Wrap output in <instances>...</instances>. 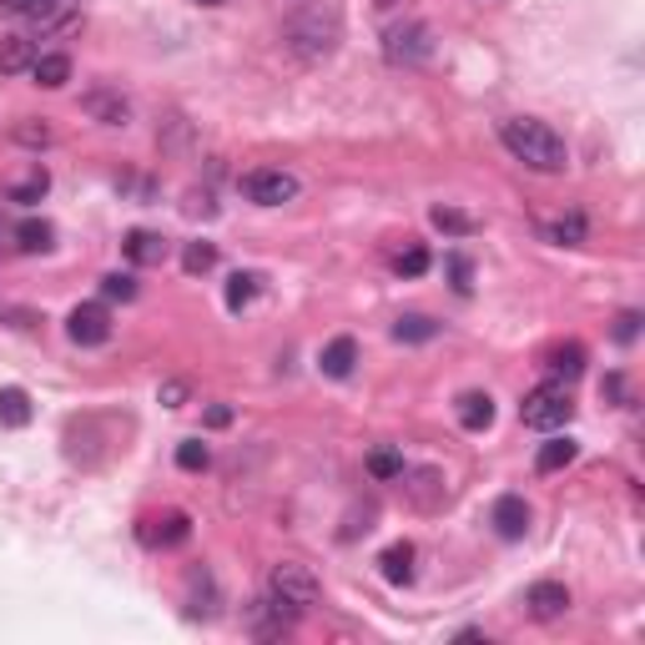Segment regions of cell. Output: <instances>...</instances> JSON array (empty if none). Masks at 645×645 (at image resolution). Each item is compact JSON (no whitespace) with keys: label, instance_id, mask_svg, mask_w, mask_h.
I'll return each mask as SVG.
<instances>
[{"label":"cell","instance_id":"37","mask_svg":"<svg viewBox=\"0 0 645 645\" xmlns=\"http://www.w3.org/2000/svg\"><path fill=\"white\" fill-rule=\"evenodd\" d=\"M449 268H454V287H460V293H464V287H469V262H464V258H454V262H449Z\"/></svg>","mask_w":645,"mask_h":645},{"label":"cell","instance_id":"18","mask_svg":"<svg viewBox=\"0 0 645 645\" xmlns=\"http://www.w3.org/2000/svg\"><path fill=\"white\" fill-rule=\"evenodd\" d=\"M460 423L469 429V434H484V429L495 423V398L479 394V388H474V394H464L460 398Z\"/></svg>","mask_w":645,"mask_h":645},{"label":"cell","instance_id":"14","mask_svg":"<svg viewBox=\"0 0 645 645\" xmlns=\"http://www.w3.org/2000/svg\"><path fill=\"white\" fill-rule=\"evenodd\" d=\"M545 237L555 242V248H580L585 237H590V223H585V212L570 207V212H559L555 223L545 227Z\"/></svg>","mask_w":645,"mask_h":645},{"label":"cell","instance_id":"4","mask_svg":"<svg viewBox=\"0 0 645 645\" xmlns=\"http://www.w3.org/2000/svg\"><path fill=\"white\" fill-rule=\"evenodd\" d=\"M520 419H524V429H540V434H550V429H565V423L575 419V398H570V388L559 384H540V388H530L524 394V404H520Z\"/></svg>","mask_w":645,"mask_h":645},{"label":"cell","instance_id":"35","mask_svg":"<svg viewBox=\"0 0 645 645\" xmlns=\"http://www.w3.org/2000/svg\"><path fill=\"white\" fill-rule=\"evenodd\" d=\"M635 333H641V313H621V322H615V338H621V343H635Z\"/></svg>","mask_w":645,"mask_h":645},{"label":"cell","instance_id":"33","mask_svg":"<svg viewBox=\"0 0 645 645\" xmlns=\"http://www.w3.org/2000/svg\"><path fill=\"white\" fill-rule=\"evenodd\" d=\"M15 142H21V147H50V126H36V122H21L11 132Z\"/></svg>","mask_w":645,"mask_h":645},{"label":"cell","instance_id":"12","mask_svg":"<svg viewBox=\"0 0 645 645\" xmlns=\"http://www.w3.org/2000/svg\"><path fill=\"white\" fill-rule=\"evenodd\" d=\"M167 248H172V242L161 233H147V227L126 233V242H122V252L137 262V268H161V262H167Z\"/></svg>","mask_w":645,"mask_h":645},{"label":"cell","instance_id":"22","mask_svg":"<svg viewBox=\"0 0 645 645\" xmlns=\"http://www.w3.org/2000/svg\"><path fill=\"white\" fill-rule=\"evenodd\" d=\"M434 333H439V322L429 318V313H404V318L394 322V338H398V343H429Z\"/></svg>","mask_w":645,"mask_h":645},{"label":"cell","instance_id":"7","mask_svg":"<svg viewBox=\"0 0 645 645\" xmlns=\"http://www.w3.org/2000/svg\"><path fill=\"white\" fill-rule=\"evenodd\" d=\"M66 333L81 348H101L112 338V313L101 308V303H81V308H71V318H66Z\"/></svg>","mask_w":645,"mask_h":645},{"label":"cell","instance_id":"21","mask_svg":"<svg viewBox=\"0 0 645 645\" xmlns=\"http://www.w3.org/2000/svg\"><path fill=\"white\" fill-rule=\"evenodd\" d=\"M0 423L5 429H25L31 423V394L25 388H0Z\"/></svg>","mask_w":645,"mask_h":645},{"label":"cell","instance_id":"27","mask_svg":"<svg viewBox=\"0 0 645 645\" xmlns=\"http://www.w3.org/2000/svg\"><path fill=\"white\" fill-rule=\"evenodd\" d=\"M369 474L373 479H404V454H398V449H373L369 454Z\"/></svg>","mask_w":645,"mask_h":645},{"label":"cell","instance_id":"17","mask_svg":"<svg viewBox=\"0 0 645 645\" xmlns=\"http://www.w3.org/2000/svg\"><path fill=\"white\" fill-rule=\"evenodd\" d=\"M378 570H384L388 585H409L414 580V545H409V540L388 545L384 555H378Z\"/></svg>","mask_w":645,"mask_h":645},{"label":"cell","instance_id":"28","mask_svg":"<svg viewBox=\"0 0 645 645\" xmlns=\"http://www.w3.org/2000/svg\"><path fill=\"white\" fill-rule=\"evenodd\" d=\"M207 464H212V449L202 444V439H182V444H177V469L202 474Z\"/></svg>","mask_w":645,"mask_h":645},{"label":"cell","instance_id":"10","mask_svg":"<svg viewBox=\"0 0 645 645\" xmlns=\"http://www.w3.org/2000/svg\"><path fill=\"white\" fill-rule=\"evenodd\" d=\"M81 112H87L91 122H101V126H126L132 122V101H126L122 91H112V87H97V91L81 97Z\"/></svg>","mask_w":645,"mask_h":645},{"label":"cell","instance_id":"15","mask_svg":"<svg viewBox=\"0 0 645 645\" xmlns=\"http://www.w3.org/2000/svg\"><path fill=\"white\" fill-rule=\"evenodd\" d=\"M545 369L555 373L559 384H570V378H580V373H585V348L580 343H555L545 353Z\"/></svg>","mask_w":645,"mask_h":645},{"label":"cell","instance_id":"31","mask_svg":"<svg viewBox=\"0 0 645 645\" xmlns=\"http://www.w3.org/2000/svg\"><path fill=\"white\" fill-rule=\"evenodd\" d=\"M394 273H398V278H419V273H429V252H423V248L398 252V258H394Z\"/></svg>","mask_w":645,"mask_h":645},{"label":"cell","instance_id":"8","mask_svg":"<svg viewBox=\"0 0 645 645\" xmlns=\"http://www.w3.org/2000/svg\"><path fill=\"white\" fill-rule=\"evenodd\" d=\"M524 610H530V621H559L570 610V590L559 580H534L524 590Z\"/></svg>","mask_w":645,"mask_h":645},{"label":"cell","instance_id":"36","mask_svg":"<svg viewBox=\"0 0 645 645\" xmlns=\"http://www.w3.org/2000/svg\"><path fill=\"white\" fill-rule=\"evenodd\" d=\"M207 423H212V429H227V423H233V409H227V404H212Z\"/></svg>","mask_w":645,"mask_h":645},{"label":"cell","instance_id":"34","mask_svg":"<svg viewBox=\"0 0 645 645\" xmlns=\"http://www.w3.org/2000/svg\"><path fill=\"white\" fill-rule=\"evenodd\" d=\"M186 394H192V388H186L182 378H167V384L157 388V398L167 404V409H182V404H186Z\"/></svg>","mask_w":645,"mask_h":645},{"label":"cell","instance_id":"6","mask_svg":"<svg viewBox=\"0 0 645 645\" xmlns=\"http://www.w3.org/2000/svg\"><path fill=\"white\" fill-rule=\"evenodd\" d=\"M242 192H248V202H258V207H283V202L298 197V177L283 172V167H258V172L242 177Z\"/></svg>","mask_w":645,"mask_h":645},{"label":"cell","instance_id":"30","mask_svg":"<svg viewBox=\"0 0 645 645\" xmlns=\"http://www.w3.org/2000/svg\"><path fill=\"white\" fill-rule=\"evenodd\" d=\"M0 5H5L11 15H31V21H50L61 0H0Z\"/></svg>","mask_w":645,"mask_h":645},{"label":"cell","instance_id":"20","mask_svg":"<svg viewBox=\"0 0 645 645\" xmlns=\"http://www.w3.org/2000/svg\"><path fill=\"white\" fill-rule=\"evenodd\" d=\"M575 454H580V444H575V439H550V444H540V454H534V469H540V474H559L565 464H575Z\"/></svg>","mask_w":645,"mask_h":645},{"label":"cell","instance_id":"5","mask_svg":"<svg viewBox=\"0 0 645 645\" xmlns=\"http://www.w3.org/2000/svg\"><path fill=\"white\" fill-rule=\"evenodd\" d=\"M434 56V31L423 21H404V25H388L384 31V61L388 66H423Z\"/></svg>","mask_w":645,"mask_h":645},{"label":"cell","instance_id":"39","mask_svg":"<svg viewBox=\"0 0 645 645\" xmlns=\"http://www.w3.org/2000/svg\"><path fill=\"white\" fill-rule=\"evenodd\" d=\"M378 5H394V0H378Z\"/></svg>","mask_w":645,"mask_h":645},{"label":"cell","instance_id":"11","mask_svg":"<svg viewBox=\"0 0 645 645\" xmlns=\"http://www.w3.org/2000/svg\"><path fill=\"white\" fill-rule=\"evenodd\" d=\"M489 524H495L499 540H524V530H530V505H524L520 495H499L495 509H489Z\"/></svg>","mask_w":645,"mask_h":645},{"label":"cell","instance_id":"38","mask_svg":"<svg viewBox=\"0 0 645 645\" xmlns=\"http://www.w3.org/2000/svg\"><path fill=\"white\" fill-rule=\"evenodd\" d=\"M197 5H227V0H197Z\"/></svg>","mask_w":645,"mask_h":645},{"label":"cell","instance_id":"25","mask_svg":"<svg viewBox=\"0 0 645 645\" xmlns=\"http://www.w3.org/2000/svg\"><path fill=\"white\" fill-rule=\"evenodd\" d=\"M46 192H50V177H46V167H36V172H31V177H25V182L11 192V202H15V207H36Z\"/></svg>","mask_w":645,"mask_h":645},{"label":"cell","instance_id":"9","mask_svg":"<svg viewBox=\"0 0 645 645\" xmlns=\"http://www.w3.org/2000/svg\"><path fill=\"white\" fill-rule=\"evenodd\" d=\"M186 534H192V520H186L182 509L161 514V520H142V524H137V540H142L147 550H172V545H182Z\"/></svg>","mask_w":645,"mask_h":645},{"label":"cell","instance_id":"24","mask_svg":"<svg viewBox=\"0 0 645 645\" xmlns=\"http://www.w3.org/2000/svg\"><path fill=\"white\" fill-rule=\"evenodd\" d=\"M182 268H186V278H207L212 268H217V248H212V242H186Z\"/></svg>","mask_w":645,"mask_h":645},{"label":"cell","instance_id":"19","mask_svg":"<svg viewBox=\"0 0 645 645\" xmlns=\"http://www.w3.org/2000/svg\"><path fill=\"white\" fill-rule=\"evenodd\" d=\"M353 363H359V343H353V338H333V343L322 348V373H328V378H348Z\"/></svg>","mask_w":645,"mask_h":645},{"label":"cell","instance_id":"29","mask_svg":"<svg viewBox=\"0 0 645 645\" xmlns=\"http://www.w3.org/2000/svg\"><path fill=\"white\" fill-rule=\"evenodd\" d=\"M101 298L132 303V298H137V278H132V273H106V278H101Z\"/></svg>","mask_w":645,"mask_h":645},{"label":"cell","instance_id":"1","mask_svg":"<svg viewBox=\"0 0 645 645\" xmlns=\"http://www.w3.org/2000/svg\"><path fill=\"white\" fill-rule=\"evenodd\" d=\"M499 142H505L509 157L524 161L530 172H565V167H570L565 137H559L550 122H540V116H509V122H499Z\"/></svg>","mask_w":645,"mask_h":645},{"label":"cell","instance_id":"32","mask_svg":"<svg viewBox=\"0 0 645 645\" xmlns=\"http://www.w3.org/2000/svg\"><path fill=\"white\" fill-rule=\"evenodd\" d=\"M434 227H444V233H454V237L474 233V223L464 217V212H454V207H434Z\"/></svg>","mask_w":645,"mask_h":645},{"label":"cell","instance_id":"26","mask_svg":"<svg viewBox=\"0 0 645 645\" xmlns=\"http://www.w3.org/2000/svg\"><path fill=\"white\" fill-rule=\"evenodd\" d=\"M252 298H258V273H233L227 278V308L242 313Z\"/></svg>","mask_w":645,"mask_h":645},{"label":"cell","instance_id":"3","mask_svg":"<svg viewBox=\"0 0 645 645\" xmlns=\"http://www.w3.org/2000/svg\"><path fill=\"white\" fill-rule=\"evenodd\" d=\"M268 600L298 621V615H308V610L322 600V585L308 565H298V559H278L273 570H268Z\"/></svg>","mask_w":645,"mask_h":645},{"label":"cell","instance_id":"23","mask_svg":"<svg viewBox=\"0 0 645 645\" xmlns=\"http://www.w3.org/2000/svg\"><path fill=\"white\" fill-rule=\"evenodd\" d=\"M50 237H56V227L50 223H36V217H25L21 227H15V248L21 252H46Z\"/></svg>","mask_w":645,"mask_h":645},{"label":"cell","instance_id":"13","mask_svg":"<svg viewBox=\"0 0 645 645\" xmlns=\"http://www.w3.org/2000/svg\"><path fill=\"white\" fill-rule=\"evenodd\" d=\"M31 76H36V87L61 91L66 81H71V56H66V50H36V61H31Z\"/></svg>","mask_w":645,"mask_h":645},{"label":"cell","instance_id":"2","mask_svg":"<svg viewBox=\"0 0 645 645\" xmlns=\"http://www.w3.org/2000/svg\"><path fill=\"white\" fill-rule=\"evenodd\" d=\"M283 41L303 61H322V56H333L338 41H343V15H338V5H303V11L283 25Z\"/></svg>","mask_w":645,"mask_h":645},{"label":"cell","instance_id":"16","mask_svg":"<svg viewBox=\"0 0 645 645\" xmlns=\"http://www.w3.org/2000/svg\"><path fill=\"white\" fill-rule=\"evenodd\" d=\"M31 61H36V41L31 36H5L0 41V76L31 71Z\"/></svg>","mask_w":645,"mask_h":645}]
</instances>
